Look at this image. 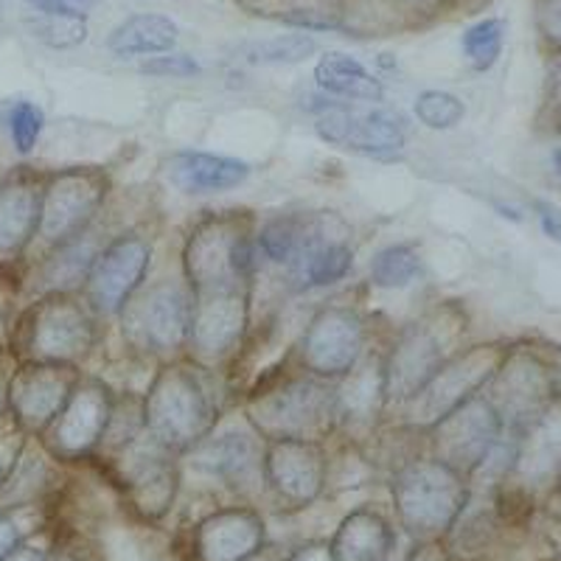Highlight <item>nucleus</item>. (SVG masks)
Wrapping results in <instances>:
<instances>
[{
  "instance_id": "f257e3e1",
  "label": "nucleus",
  "mask_w": 561,
  "mask_h": 561,
  "mask_svg": "<svg viewBox=\"0 0 561 561\" xmlns=\"http://www.w3.org/2000/svg\"><path fill=\"white\" fill-rule=\"evenodd\" d=\"M144 430L169 453L194 449L217 427L219 408L203 368L169 363L154 374L140 404Z\"/></svg>"
},
{
  "instance_id": "f03ea898",
  "label": "nucleus",
  "mask_w": 561,
  "mask_h": 561,
  "mask_svg": "<svg viewBox=\"0 0 561 561\" xmlns=\"http://www.w3.org/2000/svg\"><path fill=\"white\" fill-rule=\"evenodd\" d=\"M253 219L248 210H228L205 217L188 233L183 270L192 295L250 289L255 259Z\"/></svg>"
},
{
  "instance_id": "7ed1b4c3",
  "label": "nucleus",
  "mask_w": 561,
  "mask_h": 561,
  "mask_svg": "<svg viewBox=\"0 0 561 561\" xmlns=\"http://www.w3.org/2000/svg\"><path fill=\"white\" fill-rule=\"evenodd\" d=\"M248 421L264 440H320L337 421V388L307 370L300 377H284L250 396Z\"/></svg>"
},
{
  "instance_id": "20e7f679",
  "label": "nucleus",
  "mask_w": 561,
  "mask_h": 561,
  "mask_svg": "<svg viewBox=\"0 0 561 561\" xmlns=\"http://www.w3.org/2000/svg\"><path fill=\"white\" fill-rule=\"evenodd\" d=\"M393 503L408 534L430 542L458 523L469 503V485L440 460H410L393 478Z\"/></svg>"
},
{
  "instance_id": "39448f33",
  "label": "nucleus",
  "mask_w": 561,
  "mask_h": 561,
  "mask_svg": "<svg viewBox=\"0 0 561 561\" xmlns=\"http://www.w3.org/2000/svg\"><path fill=\"white\" fill-rule=\"evenodd\" d=\"M508 351L511 345L505 343H483L453 354L447 363L440 365L438 374L424 385V390L404 404L410 424L430 430L455 408L469 402L491 382L503 359L508 357Z\"/></svg>"
},
{
  "instance_id": "423d86ee",
  "label": "nucleus",
  "mask_w": 561,
  "mask_h": 561,
  "mask_svg": "<svg viewBox=\"0 0 561 561\" xmlns=\"http://www.w3.org/2000/svg\"><path fill=\"white\" fill-rule=\"evenodd\" d=\"M485 388L503 427L519 433L556 402V370L536 351L511 348Z\"/></svg>"
},
{
  "instance_id": "0eeeda50",
  "label": "nucleus",
  "mask_w": 561,
  "mask_h": 561,
  "mask_svg": "<svg viewBox=\"0 0 561 561\" xmlns=\"http://www.w3.org/2000/svg\"><path fill=\"white\" fill-rule=\"evenodd\" d=\"M440 320H419L399 332L390 351L385 354V399L388 404H404L424 385L438 374V368L449 359V325Z\"/></svg>"
},
{
  "instance_id": "6e6552de",
  "label": "nucleus",
  "mask_w": 561,
  "mask_h": 561,
  "mask_svg": "<svg viewBox=\"0 0 561 561\" xmlns=\"http://www.w3.org/2000/svg\"><path fill=\"white\" fill-rule=\"evenodd\" d=\"M96 343V325L90 309L77 304L68 293H54L28 312L26 351L39 363L73 365L88 357Z\"/></svg>"
},
{
  "instance_id": "1a4fd4ad",
  "label": "nucleus",
  "mask_w": 561,
  "mask_h": 561,
  "mask_svg": "<svg viewBox=\"0 0 561 561\" xmlns=\"http://www.w3.org/2000/svg\"><path fill=\"white\" fill-rule=\"evenodd\" d=\"M314 133L348 152L390 158L408 144V118L388 107H357L354 102H329L320 110Z\"/></svg>"
},
{
  "instance_id": "9d476101",
  "label": "nucleus",
  "mask_w": 561,
  "mask_h": 561,
  "mask_svg": "<svg viewBox=\"0 0 561 561\" xmlns=\"http://www.w3.org/2000/svg\"><path fill=\"white\" fill-rule=\"evenodd\" d=\"M107 174L99 169H65L43 185L39 237L57 248L79 237L96 219L107 197Z\"/></svg>"
},
{
  "instance_id": "9b49d317",
  "label": "nucleus",
  "mask_w": 561,
  "mask_h": 561,
  "mask_svg": "<svg viewBox=\"0 0 561 561\" xmlns=\"http://www.w3.org/2000/svg\"><path fill=\"white\" fill-rule=\"evenodd\" d=\"M500 435H503V421L497 410L485 396L478 393L430 427L433 458L463 478H472L478 466L489 458Z\"/></svg>"
},
{
  "instance_id": "f8f14e48",
  "label": "nucleus",
  "mask_w": 561,
  "mask_h": 561,
  "mask_svg": "<svg viewBox=\"0 0 561 561\" xmlns=\"http://www.w3.org/2000/svg\"><path fill=\"white\" fill-rule=\"evenodd\" d=\"M115 402L102 379H82L59 410L54 424L45 430V449L59 460H79L107 438Z\"/></svg>"
},
{
  "instance_id": "ddd939ff",
  "label": "nucleus",
  "mask_w": 561,
  "mask_h": 561,
  "mask_svg": "<svg viewBox=\"0 0 561 561\" xmlns=\"http://www.w3.org/2000/svg\"><path fill=\"white\" fill-rule=\"evenodd\" d=\"M300 368L320 379H343L365 354V320L351 307H325L309 320L298 345Z\"/></svg>"
},
{
  "instance_id": "4468645a",
  "label": "nucleus",
  "mask_w": 561,
  "mask_h": 561,
  "mask_svg": "<svg viewBox=\"0 0 561 561\" xmlns=\"http://www.w3.org/2000/svg\"><path fill=\"white\" fill-rule=\"evenodd\" d=\"M149 262H152V244L138 233H124L99 250L84 280L90 312L110 318L129 307L133 295L147 278Z\"/></svg>"
},
{
  "instance_id": "2eb2a0df",
  "label": "nucleus",
  "mask_w": 561,
  "mask_h": 561,
  "mask_svg": "<svg viewBox=\"0 0 561 561\" xmlns=\"http://www.w3.org/2000/svg\"><path fill=\"white\" fill-rule=\"evenodd\" d=\"M79 382V374L73 365L65 363H32L20 365L9 379L7 402L14 421L26 433L43 435L51 427L59 410L70 399Z\"/></svg>"
},
{
  "instance_id": "dca6fc26",
  "label": "nucleus",
  "mask_w": 561,
  "mask_h": 561,
  "mask_svg": "<svg viewBox=\"0 0 561 561\" xmlns=\"http://www.w3.org/2000/svg\"><path fill=\"white\" fill-rule=\"evenodd\" d=\"M262 474L280 503L298 508L320 497L329 478V460L320 440L275 438L264 449Z\"/></svg>"
},
{
  "instance_id": "f3484780",
  "label": "nucleus",
  "mask_w": 561,
  "mask_h": 561,
  "mask_svg": "<svg viewBox=\"0 0 561 561\" xmlns=\"http://www.w3.org/2000/svg\"><path fill=\"white\" fill-rule=\"evenodd\" d=\"M124 478L129 485V497L135 508L149 519L163 517L178 494V469L172 463V453L160 447L158 440L144 430L124 447Z\"/></svg>"
},
{
  "instance_id": "a211bd4d",
  "label": "nucleus",
  "mask_w": 561,
  "mask_h": 561,
  "mask_svg": "<svg viewBox=\"0 0 561 561\" xmlns=\"http://www.w3.org/2000/svg\"><path fill=\"white\" fill-rule=\"evenodd\" d=\"M133 332L154 354H174L192 337V293L174 280L154 284L133 309Z\"/></svg>"
},
{
  "instance_id": "6ab92c4d",
  "label": "nucleus",
  "mask_w": 561,
  "mask_h": 561,
  "mask_svg": "<svg viewBox=\"0 0 561 561\" xmlns=\"http://www.w3.org/2000/svg\"><path fill=\"white\" fill-rule=\"evenodd\" d=\"M250 289L192 295V337L199 357L217 359L237 348L248 325Z\"/></svg>"
},
{
  "instance_id": "aec40b11",
  "label": "nucleus",
  "mask_w": 561,
  "mask_h": 561,
  "mask_svg": "<svg viewBox=\"0 0 561 561\" xmlns=\"http://www.w3.org/2000/svg\"><path fill=\"white\" fill-rule=\"evenodd\" d=\"M264 545V523L248 508H225L197 525L194 553L199 561H244Z\"/></svg>"
},
{
  "instance_id": "412c9836",
  "label": "nucleus",
  "mask_w": 561,
  "mask_h": 561,
  "mask_svg": "<svg viewBox=\"0 0 561 561\" xmlns=\"http://www.w3.org/2000/svg\"><path fill=\"white\" fill-rule=\"evenodd\" d=\"M511 474L530 489L559 483L561 478V404L553 402L517 433V455Z\"/></svg>"
},
{
  "instance_id": "4be33fe9",
  "label": "nucleus",
  "mask_w": 561,
  "mask_h": 561,
  "mask_svg": "<svg viewBox=\"0 0 561 561\" xmlns=\"http://www.w3.org/2000/svg\"><path fill=\"white\" fill-rule=\"evenodd\" d=\"M169 185L180 194L199 197V194H222L242 185L250 178V167L239 158L210 152H174L163 163Z\"/></svg>"
},
{
  "instance_id": "5701e85b",
  "label": "nucleus",
  "mask_w": 561,
  "mask_h": 561,
  "mask_svg": "<svg viewBox=\"0 0 561 561\" xmlns=\"http://www.w3.org/2000/svg\"><path fill=\"white\" fill-rule=\"evenodd\" d=\"M262 435L255 430L239 433V430H225V433H210L192 449V458L197 469H203L210 478H222L228 483H244L255 472H262L264 453L259 447Z\"/></svg>"
},
{
  "instance_id": "b1692460",
  "label": "nucleus",
  "mask_w": 561,
  "mask_h": 561,
  "mask_svg": "<svg viewBox=\"0 0 561 561\" xmlns=\"http://www.w3.org/2000/svg\"><path fill=\"white\" fill-rule=\"evenodd\" d=\"M43 185L32 174H14L0 185V255L20 253L39 230Z\"/></svg>"
},
{
  "instance_id": "393cba45",
  "label": "nucleus",
  "mask_w": 561,
  "mask_h": 561,
  "mask_svg": "<svg viewBox=\"0 0 561 561\" xmlns=\"http://www.w3.org/2000/svg\"><path fill=\"white\" fill-rule=\"evenodd\" d=\"M385 399V357H365L343 377L337 388V421L348 424H374Z\"/></svg>"
},
{
  "instance_id": "a878e982",
  "label": "nucleus",
  "mask_w": 561,
  "mask_h": 561,
  "mask_svg": "<svg viewBox=\"0 0 561 561\" xmlns=\"http://www.w3.org/2000/svg\"><path fill=\"white\" fill-rule=\"evenodd\" d=\"M396 545L393 528L374 511H354L332 539L334 561H388Z\"/></svg>"
},
{
  "instance_id": "bb28decb",
  "label": "nucleus",
  "mask_w": 561,
  "mask_h": 561,
  "mask_svg": "<svg viewBox=\"0 0 561 561\" xmlns=\"http://www.w3.org/2000/svg\"><path fill=\"white\" fill-rule=\"evenodd\" d=\"M178 23L167 14H133L122 20L110 32L107 48L115 57H154V54H169L178 45Z\"/></svg>"
},
{
  "instance_id": "cd10ccee",
  "label": "nucleus",
  "mask_w": 561,
  "mask_h": 561,
  "mask_svg": "<svg viewBox=\"0 0 561 561\" xmlns=\"http://www.w3.org/2000/svg\"><path fill=\"white\" fill-rule=\"evenodd\" d=\"M314 84L329 96L348 99V102L379 104L385 99L382 82L359 59L340 51L320 57V62L314 65Z\"/></svg>"
},
{
  "instance_id": "c85d7f7f",
  "label": "nucleus",
  "mask_w": 561,
  "mask_h": 561,
  "mask_svg": "<svg viewBox=\"0 0 561 561\" xmlns=\"http://www.w3.org/2000/svg\"><path fill=\"white\" fill-rule=\"evenodd\" d=\"M96 242L90 237V228L82 230L79 237L68 239V242L57 244L54 253L48 255V262L43 264V273H39V287L48 295L54 293H70L73 287L88 280L90 267L96 262Z\"/></svg>"
},
{
  "instance_id": "c756f323",
  "label": "nucleus",
  "mask_w": 561,
  "mask_h": 561,
  "mask_svg": "<svg viewBox=\"0 0 561 561\" xmlns=\"http://www.w3.org/2000/svg\"><path fill=\"white\" fill-rule=\"evenodd\" d=\"M26 28L34 39L48 48H77L88 39V14L65 7H28Z\"/></svg>"
},
{
  "instance_id": "7c9ffc66",
  "label": "nucleus",
  "mask_w": 561,
  "mask_h": 561,
  "mask_svg": "<svg viewBox=\"0 0 561 561\" xmlns=\"http://www.w3.org/2000/svg\"><path fill=\"white\" fill-rule=\"evenodd\" d=\"M318 51L309 34H275L267 39H248L237 48L239 59L250 65H298Z\"/></svg>"
},
{
  "instance_id": "2f4dec72",
  "label": "nucleus",
  "mask_w": 561,
  "mask_h": 561,
  "mask_svg": "<svg viewBox=\"0 0 561 561\" xmlns=\"http://www.w3.org/2000/svg\"><path fill=\"white\" fill-rule=\"evenodd\" d=\"M421 270V255L415 244L399 242L379 250L370 262V280L379 289H404L413 284Z\"/></svg>"
},
{
  "instance_id": "473e14b6",
  "label": "nucleus",
  "mask_w": 561,
  "mask_h": 561,
  "mask_svg": "<svg viewBox=\"0 0 561 561\" xmlns=\"http://www.w3.org/2000/svg\"><path fill=\"white\" fill-rule=\"evenodd\" d=\"M505 43V20L500 18H485L474 26H469L463 32V57L466 62L472 65V70H491L497 65L500 54H503Z\"/></svg>"
},
{
  "instance_id": "72a5a7b5",
  "label": "nucleus",
  "mask_w": 561,
  "mask_h": 561,
  "mask_svg": "<svg viewBox=\"0 0 561 561\" xmlns=\"http://www.w3.org/2000/svg\"><path fill=\"white\" fill-rule=\"evenodd\" d=\"M466 115V104L447 90H424L415 99V118L427 129H455Z\"/></svg>"
},
{
  "instance_id": "f704fd0d",
  "label": "nucleus",
  "mask_w": 561,
  "mask_h": 561,
  "mask_svg": "<svg viewBox=\"0 0 561 561\" xmlns=\"http://www.w3.org/2000/svg\"><path fill=\"white\" fill-rule=\"evenodd\" d=\"M43 124L45 115L37 104H12V110H9V135H12V144L20 154H28L37 147L39 135H43Z\"/></svg>"
},
{
  "instance_id": "c9c22d12",
  "label": "nucleus",
  "mask_w": 561,
  "mask_h": 561,
  "mask_svg": "<svg viewBox=\"0 0 561 561\" xmlns=\"http://www.w3.org/2000/svg\"><path fill=\"white\" fill-rule=\"evenodd\" d=\"M199 62L188 54H167V57H152L140 65V73H149V77H172V79H185L199 73Z\"/></svg>"
},
{
  "instance_id": "e433bc0d",
  "label": "nucleus",
  "mask_w": 561,
  "mask_h": 561,
  "mask_svg": "<svg viewBox=\"0 0 561 561\" xmlns=\"http://www.w3.org/2000/svg\"><path fill=\"white\" fill-rule=\"evenodd\" d=\"M536 26L548 45L561 51V0H539L536 7Z\"/></svg>"
},
{
  "instance_id": "4c0bfd02",
  "label": "nucleus",
  "mask_w": 561,
  "mask_h": 561,
  "mask_svg": "<svg viewBox=\"0 0 561 561\" xmlns=\"http://www.w3.org/2000/svg\"><path fill=\"white\" fill-rule=\"evenodd\" d=\"M534 210H536V217H539V225H542L545 237H550L553 242L561 244V208L559 205L548 203V199H536Z\"/></svg>"
},
{
  "instance_id": "58836bf2",
  "label": "nucleus",
  "mask_w": 561,
  "mask_h": 561,
  "mask_svg": "<svg viewBox=\"0 0 561 561\" xmlns=\"http://www.w3.org/2000/svg\"><path fill=\"white\" fill-rule=\"evenodd\" d=\"M18 545H20L18 525H14L9 517H3V514H0V559H3L7 553H12Z\"/></svg>"
},
{
  "instance_id": "ea45409f",
  "label": "nucleus",
  "mask_w": 561,
  "mask_h": 561,
  "mask_svg": "<svg viewBox=\"0 0 561 561\" xmlns=\"http://www.w3.org/2000/svg\"><path fill=\"white\" fill-rule=\"evenodd\" d=\"M548 102L556 110H561V51L556 54L548 70Z\"/></svg>"
},
{
  "instance_id": "a19ab883",
  "label": "nucleus",
  "mask_w": 561,
  "mask_h": 561,
  "mask_svg": "<svg viewBox=\"0 0 561 561\" xmlns=\"http://www.w3.org/2000/svg\"><path fill=\"white\" fill-rule=\"evenodd\" d=\"M289 561H334V553L329 545H307V548L295 550Z\"/></svg>"
},
{
  "instance_id": "79ce46f5",
  "label": "nucleus",
  "mask_w": 561,
  "mask_h": 561,
  "mask_svg": "<svg viewBox=\"0 0 561 561\" xmlns=\"http://www.w3.org/2000/svg\"><path fill=\"white\" fill-rule=\"evenodd\" d=\"M26 3L28 7H65V9H77V12H84V9L99 7L102 0H26Z\"/></svg>"
},
{
  "instance_id": "37998d69",
  "label": "nucleus",
  "mask_w": 561,
  "mask_h": 561,
  "mask_svg": "<svg viewBox=\"0 0 561 561\" xmlns=\"http://www.w3.org/2000/svg\"><path fill=\"white\" fill-rule=\"evenodd\" d=\"M0 561H48V556L37 548H28V545H18L12 553H7Z\"/></svg>"
},
{
  "instance_id": "c03bdc74",
  "label": "nucleus",
  "mask_w": 561,
  "mask_h": 561,
  "mask_svg": "<svg viewBox=\"0 0 561 561\" xmlns=\"http://www.w3.org/2000/svg\"><path fill=\"white\" fill-rule=\"evenodd\" d=\"M408 561H447V559H444V556H440L435 548H421V550H415Z\"/></svg>"
},
{
  "instance_id": "a18cd8bd",
  "label": "nucleus",
  "mask_w": 561,
  "mask_h": 561,
  "mask_svg": "<svg viewBox=\"0 0 561 561\" xmlns=\"http://www.w3.org/2000/svg\"><path fill=\"white\" fill-rule=\"evenodd\" d=\"M553 172H556V178L561 180V147H556V152H553Z\"/></svg>"
},
{
  "instance_id": "49530a36",
  "label": "nucleus",
  "mask_w": 561,
  "mask_h": 561,
  "mask_svg": "<svg viewBox=\"0 0 561 561\" xmlns=\"http://www.w3.org/2000/svg\"><path fill=\"white\" fill-rule=\"evenodd\" d=\"M244 561H275V556H270V553H264V550H259V553H253V556H250V559H244Z\"/></svg>"
},
{
  "instance_id": "de8ad7c7",
  "label": "nucleus",
  "mask_w": 561,
  "mask_h": 561,
  "mask_svg": "<svg viewBox=\"0 0 561 561\" xmlns=\"http://www.w3.org/2000/svg\"><path fill=\"white\" fill-rule=\"evenodd\" d=\"M3 478H7V466H3V460H0V483H3Z\"/></svg>"
},
{
  "instance_id": "09e8293b",
  "label": "nucleus",
  "mask_w": 561,
  "mask_h": 561,
  "mask_svg": "<svg viewBox=\"0 0 561 561\" xmlns=\"http://www.w3.org/2000/svg\"><path fill=\"white\" fill-rule=\"evenodd\" d=\"M556 124H559V129H561V110H556Z\"/></svg>"
},
{
  "instance_id": "8fccbe9b",
  "label": "nucleus",
  "mask_w": 561,
  "mask_h": 561,
  "mask_svg": "<svg viewBox=\"0 0 561 561\" xmlns=\"http://www.w3.org/2000/svg\"><path fill=\"white\" fill-rule=\"evenodd\" d=\"M559 489H561V478H559Z\"/></svg>"
}]
</instances>
